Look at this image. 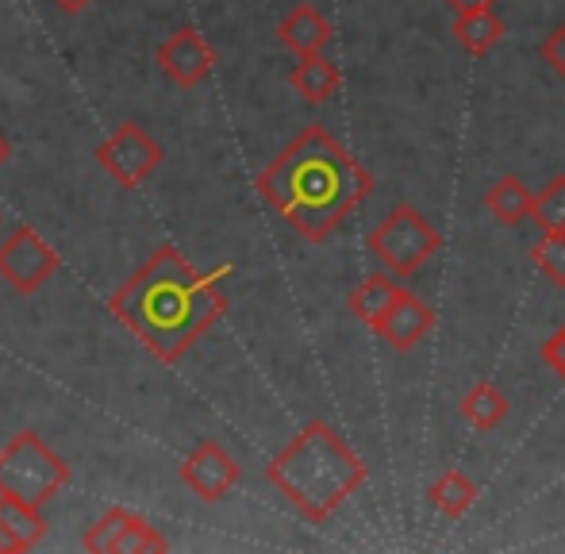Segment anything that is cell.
<instances>
[{
	"label": "cell",
	"instance_id": "1",
	"mask_svg": "<svg viewBox=\"0 0 565 554\" xmlns=\"http://www.w3.org/2000/svg\"><path fill=\"white\" fill-rule=\"evenodd\" d=\"M227 274L231 266L201 274L178 247H158L108 297V308L154 359L178 362L227 312L220 289Z\"/></svg>",
	"mask_w": 565,
	"mask_h": 554
},
{
	"label": "cell",
	"instance_id": "2",
	"mask_svg": "<svg viewBox=\"0 0 565 554\" xmlns=\"http://www.w3.org/2000/svg\"><path fill=\"white\" fill-rule=\"evenodd\" d=\"M254 189L292 232L323 243L373 193V173L323 124H308L258 173Z\"/></svg>",
	"mask_w": 565,
	"mask_h": 554
},
{
	"label": "cell",
	"instance_id": "3",
	"mask_svg": "<svg viewBox=\"0 0 565 554\" xmlns=\"http://www.w3.org/2000/svg\"><path fill=\"white\" fill-rule=\"evenodd\" d=\"M266 481L312 524L331 520L362 489L365 462L328 424L308 419L266 466Z\"/></svg>",
	"mask_w": 565,
	"mask_h": 554
},
{
	"label": "cell",
	"instance_id": "4",
	"mask_svg": "<svg viewBox=\"0 0 565 554\" xmlns=\"http://www.w3.org/2000/svg\"><path fill=\"white\" fill-rule=\"evenodd\" d=\"M70 462L54 447H46L31 427L0 447V497L43 509L66 489Z\"/></svg>",
	"mask_w": 565,
	"mask_h": 554
},
{
	"label": "cell",
	"instance_id": "5",
	"mask_svg": "<svg viewBox=\"0 0 565 554\" xmlns=\"http://www.w3.org/2000/svg\"><path fill=\"white\" fill-rule=\"evenodd\" d=\"M365 247H370V255L393 277H412L443 251V235L435 232L431 220L419 209L396 204V209L370 232Z\"/></svg>",
	"mask_w": 565,
	"mask_h": 554
},
{
	"label": "cell",
	"instance_id": "6",
	"mask_svg": "<svg viewBox=\"0 0 565 554\" xmlns=\"http://www.w3.org/2000/svg\"><path fill=\"white\" fill-rule=\"evenodd\" d=\"M162 147L139 128V124H119V128L97 147V162L119 189H139L162 166Z\"/></svg>",
	"mask_w": 565,
	"mask_h": 554
},
{
	"label": "cell",
	"instance_id": "7",
	"mask_svg": "<svg viewBox=\"0 0 565 554\" xmlns=\"http://www.w3.org/2000/svg\"><path fill=\"white\" fill-rule=\"evenodd\" d=\"M62 258L35 227H15L4 243H0V277L12 285L15 292H39L54 274H58Z\"/></svg>",
	"mask_w": 565,
	"mask_h": 554
},
{
	"label": "cell",
	"instance_id": "8",
	"mask_svg": "<svg viewBox=\"0 0 565 554\" xmlns=\"http://www.w3.org/2000/svg\"><path fill=\"white\" fill-rule=\"evenodd\" d=\"M85 551L93 554H166L170 543L158 535L150 520L131 509H108L85 535Z\"/></svg>",
	"mask_w": 565,
	"mask_h": 554
},
{
	"label": "cell",
	"instance_id": "9",
	"mask_svg": "<svg viewBox=\"0 0 565 554\" xmlns=\"http://www.w3.org/2000/svg\"><path fill=\"white\" fill-rule=\"evenodd\" d=\"M238 478H243V470H238L235 455L216 439L196 443V447L189 450L185 462H181V481H185L204 504L224 501L231 489L238 486Z\"/></svg>",
	"mask_w": 565,
	"mask_h": 554
},
{
	"label": "cell",
	"instance_id": "10",
	"mask_svg": "<svg viewBox=\"0 0 565 554\" xmlns=\"http://www.w3.org/2000/svg\"><path fill=\"white\" fill-rule=\"evenodd\" d=\"M154 58H158V70H162L178 89H196V85L209 82V74L216 70V51H212L209 39L196 28H178L158 46Z\"/></svg>",
	"mask_w": 565,
	"mask_h": 554
},
{
	"label": "cell",
	"instance_id": "11",
	"mask_svg": "<svg viewBox=\"0 0 565 554\" xmlns=\"http://www.w3.org/2000/svg\"><path fill=\"white\" fill-rule=\"evenodd\" d=\"M431 328H435L431 305L419 300L416 292H408V289H404L401 297L393 300V308L373 323V331H377L388 347H396V351H412V347H419L427 335H431Z\"/></svg>",
	"mask_w": 565,
	"mask_h": 554
},
{
	"label": "cell",
	"instance_id": "12",
	"mask_svg": "<svg viewBox=\"0 0 565 554\" xmlns=\"http://www.w3.org/2000/svg\"><path fill=\"white\" fill-rule=\"evenodd\" d=\"M277 39H281V46H289L297 58H305V54L328 51V43L335 39V28H331V20L316 4H297L277 23Z\"/></svg>",
	"mask_w": 565,
	"mask_h": 554
},
{
	"label": "cell",
	"instance_id": "13",
	"mask_svg": "<svg viewBox=\"0 0 565 554\" xmlns=\"http://www.w3.org/2000/svg\"><path fill=\"white\" fill-rule=\"evenodd\" d=\"M43 535H46L43 509H31V504L0 497V554H23L39 547Z\"/></svg>",
	"mask_w": 565,
	"mask_h": 554
},
{
	"label": "cell",
	"instance_id": "14",
	"mask_svg": "<svg viewBox=\"0 0 565 554\" xmlns=\"http://www.w3.org/2000/svg\"><path fill=\"white\" fill-rule=\"evenodd\" d=\"M289 85L300 100H308V105H328V100L339 93L342 74L328 54H305V58H297V66H292Z\"/></svg>",
	"mask_w": 565,
	"mask_h": 554
},
{
	"label": "cell",
	"instance_id": "15",
	"mask_svg": "<svg viewBox=\"0 0 565 554\" xmlns=\"http://www.w3.org/2000/svg\"><path fill=\"white\" fill-rule=\"evenodd\" d=\"M484 209H489V216L497 220V224L515 227V224H523V220H531V212H535V193L523 185V178L504 173V178L492 181L489 193H484Z\"/></svg>",
	"mask_w": 565,
	"mask_h": 554
},
{
	"label": "cell",
	"instance_id": "16",
	"mask_svg": "<svg viewBox=\"0 0 565 554\" xmlns=\"http://www.w3.org/2000/svg\"><path fill=\"white\" fill-rule=\"evenodd\" d=\"M404 292V285L401 281H393L388 274H370V277H362V281L350 289V297H347V308H350V316L354 320H362V323H377L381 316L393 308V300Z\"/></svg>",
	"mask_w": 565,
	"mask_h": 554
},
{
	"label": "cell",
	"instance_id": "17",
	"mask_svg": "<svg viewBox=\"0 0 565 554\" xmlns=\"http://www.w3.org/2000/svg\"><path fill=\"white\" fill-rule=\"evenodd\" d=\"M450 35L458 39V46L469 54V58H484V54L492 51V46L500 43V39L508 35L504 20L497 15V8H489V12H466L454 20Z\"/></svg>",
	"mask_w": 565,
	"mask_h": 554
},
{
	"label": "cell",
	"instance_id": "18",
	"mask_svg": "<svg viewBox=\"0 0 565 554\" xmlns=\"http://www.w3.org/2000/svg\"><path fill=\"white\" fill-rule=\"evenodd\" d=\"M508 397L492 382H477L473 390L461 397V419H466L473 432H497L508 419Z\"/></svg>",
	"mask_w": 565,
	"mask_h": 554
},
{
	"label": "cell",
	"instance_id": "19",
	"mask_svg": "<svg viewBox=\"0 0 565 554\" xmlns=\"http://www.w3.org/2000/svg\"><path fill=\"white\" fill-rule=\"evenodd\" d=\"M427 501H431V509L443 512L447 520H461L469 509H473L477 486L461 470H447V473H439V478L431 481V489H427Z\"/></svg>",
	"mask_w": 565,
	"mask_h": 554
},
{
	"label": "cell",
	"instance_id": "20",
	"mask_svg": "<svg viewBox=\"0 0 565 554\" xmlns=\"http://www.w3.org/2000/svg\"><path fill=\"white\" fill-rule=\"evenodd\" d=\"M531 263L546 281L565 289V232H543V239L531 247Z\"/></svg>",
	"mask_w": 565,
	"mask_h": 554
},
{
	"label": "cell",
	"instance_id": "21",
	"mask_svg": "<svg viewBox=\"0 0 565 554\" xmlns=\"http://www.w3.org/2000/svg\"><path fill=\"white\" fill-rule=\"evenodd\" d=\"M531 220H535L543 232H565V178H551L546 189H539Z\"/></svg>",
	"mask_w": 565,
	"mask_h": 554
},
{
	"label": "cell",
	"instance_id": "22",
	"mask_svg": "<svg viewBox=\"0 0 565 554\" xmlns=\"http://www.w3.org/2000/svg\"><path fill=\"white\" fill-rule=\"evenodd\" d=\"M543 62L565 82V20L543 39Z\"/></svg>",
	"mask_w": 565,
	"mask_h": 554
},
{
	"label": "cell",
	"instance_id": "23",
	"mask_svg": "<svg viewBox=\"0 0 565 554\" xmlns=\"http://www.w3.org/2000/svg\"><path fill=\"white\" fill-rule=\"evenodd\" d=\"M543 362L558 374V382L565 385V323L543 343Z\"/></svg>",
	"mask_w": 565,
	"mask_h": 554
},
{
	"label": "cell",
	"instance_id": "24",
	"mask_svg": "<svg viewBox=\"0 0 565 554\" xmlns=\"http://www.w3.org/2000/svg\"><path fill=\"white\" fill-rule=\"evenodd\" d=\"M443 4H450L458 15H466V12H489V8H497L500 0H443Z\"/></svg>",
	"mask_w": 565,
	"mask_h": 554
},
{
	"label": "cell",
	"instance_id": "25",
	"mask_svg": "<svg viewBox=\"0 0 565 554\" xmlns=\"http://www.w3.org/2000/svg\"><path fill=\"white\" fill-rule=\"evenodd\" d=\"M54 4L62 8V12H70V15H77V12H85V8L93 4V0H54Z\"/></svg>",
	"mask_w": 565,
	"mask_h": 554
},
{
	"label": "cell",
	"instance_id": "26",
	"mask_svg": "<svg viewBox=\"0 0 565 554\" xmlns=\"http://www.w3.org/2000/svg\"><path fill=\"white\" fill-rule=\"evenodd\" d=\"M8 158H12V147H8V139H4V136H0V166H4V162H8Z\"/></svg>",
	"mask_w": 565,
	"mask_h": 554
}]
</instances>
